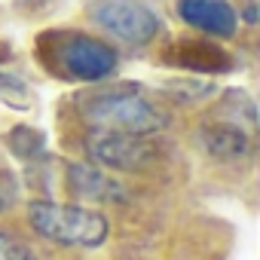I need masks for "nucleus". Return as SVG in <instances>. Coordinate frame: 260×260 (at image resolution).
Here are the masks:
<instances>
[{
    "label": "nucleus",
    "mask_w": 260,
    "mask_h": 260,
    "mask_svg": "<svg viewBox=\"0 0 260 260\" xmlns=\"http://www.w3.org/2000/svg\"><path fill=\"white\" fill-rule=\"evenodd\" d=\"M55 55H58V68L68 77L80 80V83L104 80L116 68V52L107 43H101L95 37H86V34H68L58 43Z\"/></svg>",
    "instance_id": "nucleus-5"
},
{
    "label": "nucleus",
    "mask_w": 260,
    "mask_h": 260,
    "mask_svg": "<svg viewBox=\"0 0 260 260\" xmlns=\"http://www.w3.org/2000/svg\"><path fill=\"white\" fill-rule=\"evenodd\" d=\"M202 144L211 156L217 159H242L251 147L248 135L242 132L239 125H211L202 132Z\"/></svg>",
    "instance_id": "nucleus-8"
},
{
    "label": "nucleus",
    "mask_w": 260,
    "mask_h": 260,
    "mask_svg": "<svg viewBox=\"0 0 260 260\" xmlns=\"http://www.w3.org/2000/svg\"><path fill=\"white\" fill-rule=\"evenodd\" d=\"M92 19L128 46L150 43L162 28L156 13L144 7L141 0H98L92 7Z\"/></svg>",
    "instance_id": "nucleus-3"
},
{
    "label": "nucleus",
    "mask_w": 260,
    "mask_h": 260,
    "mask_svg": "<svg viewBox=\"0 0 260 260\" xmlns=\"http://www.w3.org/2000/svg\"><path fill=\"white\" fill-rule=\"evenodd\" d=\"M10 208V190L4 184V178H0V211H7Z\"/></svg>",
    "instance_id": "nucleus-11"
},
{
    "label": "nucleus",
    "mask_w": 260,
    "mask_h": 260,
    "mask_svg": "<svg viewBox=\"0 0 260 260\" xmlns=\"http://www.w3.org/2000/svg\"><path fill=\"white\" fill-rule=\"evenodd\" d=\"M178 16L208 37H233L239 31V13L230 0H178Z\"/></svg>",
    "instance_id": "nucleus-6"
},
{
    "label": "nucleus",
    "mask_w": 260,
    "mask_h": 260,
    "mask_svg": "<svg viewBox=\"0 0 260 260\" xmlns=\"http://www.w3.org/2000/svg\"><path fill=\"white\" fill-rule=\"evenodd\" d=\"M86 150L98 166L113 172H141L156 159V147L144 141V135L107 132V128H95L86 138Z\"/></svg>",
    "instance_id": "nucleus-4"
},
{
    "label": "nucleus",
    "mask_w": 260,
    "mask_h": 260,
    "mask_svg": "<svg viewBox=\"0 0 260 260\" xmlns=\"http://www.w3.org/2000/svg\"><path fill=\"white\" fill-rule=\"evenodd\" d=\"M28 220L43 239L55 245L98 248L107 239V217L83 205H58V202L37 199L28 205Z\"/></svg>",
    "instance_id": "nucleus-2"
},
{
    "label": "nucleus",
    "mask_w": 260,
    "mask_h": 260,
    "mask_svg": "<svg viewBox=\"0 0 260 260\" xmlns=\"http://www.w3.org/2000/svg\"><path fill=\"white\" fill-rule=\"evenodd\" d=\"M7 144L13 147V153L19 156H37L43 150V135L34 132L31 125H16L13 132L7 135Z\"/></svg>",
    "instance_id": "nucleus-9"
},
{
    "label": "nucleus",
    "mask_w": 260,
    "mask_h": 260,
    "mask_svg": "<svg viewBox=\"0 0 260 260\" xmlns=\"http://www.w3.org/2000/svg\"><path fill=\"white\" fill-rule=\"evenodd\" d=\"M0 260H37V257L19 236L0 230Z\"/></svg>",
    "instance_id": "nucleus-10"
},
{
    "label": "nucleus",
    "mask_w": 260,
    "mask_h": 260,
    "mask_svg": "<svg viewBox=\"0 0 260 260\" xmlns=\"http://www.w3.org/2000/svg\"><path fill=\"white\" fill-rule=\"evenodd\" d=\"M68 187L83 196V199H92V202H113V199H125V190L107 178L104 172L92 169V166H83V162H74L68 166Z\"/></svg>",
    "instance_id": "nucleus-7"
},
{
    "label": "nucleus",
    "mask_w": 260,
    "mask_h": 260,
    "mask_svg": "<svg viewBox=\"0 0 260 260\" xmlns=\"http://www.w3.org/2000/svg\"><path fill=\"white\" fill-rule=\"evenodd\" d=\"M83 116L95 128H107V132H128V135H150L166 125V113L138 95L132 86H119L98 92L83 101Z\"/></svg>",
    "instance_id": "nucleus-1"
}]
</instances>
